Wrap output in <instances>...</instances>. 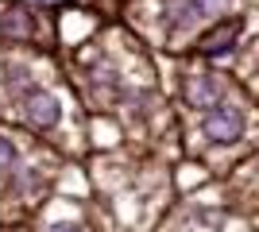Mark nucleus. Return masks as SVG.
Instances as JSON below:
<instances>
[{"label":"nucleus","instance_id":"f257e3e1","mask_svg":"<svg viewBox=\"0 0 259 232\" xmlns=\"http://www.w3.org/2000/svg\"><path fill=\"white\" fill-rule=\"evenodd\" d=\"M201 128H205V135L213 144H236L240 132H244V116L236 109H228V105H209Z\"/></svg>","mask_w":259,"mask_h":232},{"label":"nucleus","instance_id":"f03ea898","mask_svg":"<svg viewBox=\"0 0 259 232\" xmlns=\"http://www.w3.org/2000/svg\"><path fill=\"white\" fill-rule=\"evenodd\" d=\"M23 112H27V120L35 128H54L58 116H62V105L43 89H23Z\"/></svg>","mask_w":259,"mask_h":232},{"label":"nucleus","instance_id":"7ed1b4c3","mask_svg":"<svg viewBox=\"0 0 259 232\" xmlns=\"http://www.w3.org/2000/svg\"><path fill=\"white\" fill-rule=\"evenodd\" d=\"M228 0H186L182 8L170 16V27H190V23H197V20H205L209 12H217V8H225Z\"/></svg>","mask_w":259,"mask_h":232},{"label":"nucleus","instance_id":"20e7f679","mask_svg":"<svg viewBox=\"0 0 259 232\" xmlns=\"http://www.w3.org/2000/svg\"><path fill=\"white\" fill-rule=\"evenodd\" d=\"M236 31H240V23L217 27V31L209 35V43H205V55H221V51H228V47H232V39H236Z\"/></svg>","mask_w":259,"mask_h":232},{"label":"nucleus","instance_id":"39448f33","mask_svg":"<svg viewBox=\"0 0 259 232\" xmlns=\"http://www.w3.org/2000/svg\"><path fill=\"white\" fill-rule=\"evenodd\" d=\"M0 31H12V35H31V20H27V16H23V12H8V16H4V20H0Z\"/></svg>","mask_w":259,"mask_h":232},{"label":"nucleus","instance_id":"423d86ee","mask_svg":"<svg viewBox=\"0 0 259 232\" xmlns=\"http://www.w3.org/2000/svg\"><path fill=\"white\" fill-rule=\"evenodd\" d=\"M213 101H217V85H213V81H197V85H194V105L209 109Z\"/></svg>","mask_w":259,"mask_h":232},{"label":"nucleus","instance_id":"0eeeda50","mask_svg":"<svg viewBox=\"0 0 259 232\" xmlns=\"http://www.w3.org/2000/svg\"><path fill=\"white\" fill-rule=\"evenodd\" d=\"M12 159H16V147H12L8 140H0V166H8Z\"/></svg>","mask_w":259,"mask_h":232}]
</instances>
